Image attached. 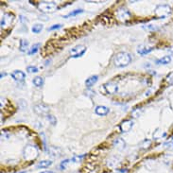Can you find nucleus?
I'll use <instances>...</instances> for the list:
<instances>
[{"label": "nucleus", "mask_w": 173, "mask_h": 173, "mask_svg": "<svg viewBox=\"0 0 173 173\" xmlns=\"http://www.w3.org/2000/svg\"><path fill=\"white\" fill-rule=\"evenodd\" d=\"M104 88L106 90L107 93L109 94H115L118 91V87L116 86V84L113 83H108L104 85Z\"/></svg>", "instance_id": "6e6552de"}, {"label": "nucleus", "mask_w": 173, "mask_h": 173, "mask_svg": "<svg viewBox=\"0 0 173 173\" xmlns=\"http://www.w3.org/2000/svg\"><path fill=\"white\" fill-rule=\"evenodd\" d=\"M32 83H33L34 85L36 86V87H42L45 83V80L43 79L42 77H36V78H34Z\"/></svg>", "instance_id": "4468645a"}, {"label": "nucleus", "mask_w": 173, "mask_h": 173, "mask_svg": "<svg viewBox=\"0 0 173 173\" xmlns=\"http://www.w3.org/2000/svg\"><path fill=\"white\" fill-rule=\"evenodd\" d=\"M153 48H140V47H138V53H140L141 55H145L147 53H150L151 50H152Z\"/></svg>", "instance_id": "6ab92c4d"}, {"label": "nucleus", "mask_w": 173, "mask_h": 173, "mask_svg": "<svg viewBox=\"0 0 173 173\" xmlns=\"http://www.w3.org/2000/svg\"><path fill=\"white\" fill-rule=\"evenodd\" d=\"M85 51H86V47L83 45H80V46L73 47L70 50V54H72L74 58H78V57L83 56L85 53Z\"/></svg>", "instance_id": "20e7f679"}, {"label": "nucleus", "mask_w": 173, "mask_h": 173, "mask_svg": "<svg viewBox=\"0 0 173 173\" xmlns=\"http://www.w3.org/2000/svg\"><path fill=\"white\" fill-rule=\"evenodd\" d=\"M109 108H107L106 106H98L96 108V114L98 115H106L109 114Z\"/></svg>", "instance_id": "9b49d317"}, {"label": "nucleus", "mask_w": 173, "mask_h": 173, "mask_svg": "<svg viewBox=\"0 0 173 173\" xmlns=\"http://www.w3.org/2000/svg\"><path fill=\"white\" fill-rule=\"evenodd\" d=\"M41 173H55V172L50 171V170H46V171H43V172H41Z\"/></svg>", "instance_id": "a878e982"}, {"label": "nucleus", "mask_w": 173, "mask_h": 173, "mask_svg": "<svg viewBox=\"0 0 173 173\" xmlns=\"http://www.w3.org/2000/svg\"><path fill=\"white\" fill-rule=\"evenodd\" d=\"M43 25L42 24H36V25H34L31 30H32V32L33 33H40L42 31V29H43Z\"/></svg>", "instance_id": "dca6fc26"}, {"label": "nucleus", "mask_w": 173, "mask_h": 173, "mask_svg": "<svg viewBox=\"0 0 173 173\" xmlns=\"http://www.w3.org/2000/svg\"><path fill=\"white\" fill-rule=\"evenodd\" d=\"M167 83L170 85H173V72H171L170 74H168L167 77Z\"/></svg>", "instance_id": "4be33fe9"}, {"label": "nucleus", "mask_w": 173, "mask_h": 173, "mask_svg": "<svg viewBox=\"0 0 173 173\" xmlns=\"http://www.w3.org/2000/svg\"><path fill=\"white\" fill-rule=\"evenodd\" d=\"M28 47V41L27 40H21L20 41V50L22 52H26V50Z\"/></svg>", "instance_id": "2eb2a0df"}, {"label": "nucleus", "mask_w": 173, "mask_h": 173, "mask_svg": "<svg viewBox=\"0 0 173 173\" xmlns=\"http://www.w3.org/2000/svg\"><path fill=\"white\" fill-rule=\"evenodd\" d=\"M61 27H62V25H61V24L53 25L52 27H50V28H49V30H53V29H58V28H60Z\"/></svg>", "instance_id": "393cba45"}, {"label": "nucleus", "mask_w": 173, "mask_h": 173, "mask_svg": "<svg viewBox=\"0 0 173 173\" xmlns=\"http://www.w3.org/2000/svg\"><path fill=\"white\" fill-rule=\"evenodd\" d=\"M14 21V15L11 14H5L2 17L1 20V26L2 27H7Z\"/></svg>", "instance_id": "0eeeda50"}, {"label": "nucleus", "mask_w": 173, "mask_h": 173, "mask_svg": "<svg viewBox=\"0 0 173 173\" xmlns=\"http://www.w3.org/2000/svg\"><path fill=\"white\" fill-rule=\"evenodd\" d=\"M98 77L97 75L91 76L85 80V85L87 86V87H92V86L98 81Z\"/></svg>", "instance_id": "f8f14e48"}, {"label": "nucleus", "mask_w": 173, "mask_h": 173, "mask_svg": "<svg viewBox=\"0 0 173 173\" xmlns=\"http://www.w3.org/2000/svg\"><path fill=\"white\" fill-rule=\"evenodd\" d=\"M81 12H83V11H81V10H76V11H74L70 12V14H68L67 15H65V16H64V18H67V17H70V16H75V15H77V14H81Z\"/></svg>", "instance_id": "412c9836"}, {"label": "nucleus", "mask_w": 173, "mask_h": 173, "mask_svg": "<svg viewBox=\"0 0 173 173\" xmlns=\"http://www.w3.org/2000/svg\"><path fill=\"white\" fill-rule=\"evenodd\" d=\"M27 71H28L29 73H37L38 68L36 66H28L27 68Z\"/></svg>", "instance_id": "5701e85b"}, {"label": "nucleus", "mask_w": 173, "mask_h": 173, "mask_svg": "<svg viewBox=\"0 0 173 173\" xmlns=\"http://www.w3.org/2000/svg\"><path fill=\"white\" fill-rule=\"evenodd\" d=\"M141 112H142V110L140 109H136V110H135L132 112V115H133V117H138V116L140 115V114H141Z\"/></svg>", "instance_id": "b1692460"}, {"label": "nucleus", "mask_w": 173, "mask_h": 173, "mask_svg": "<svg viewBox=\"0 0 173 173\" xmlns=\"http://www.w3.org/2000/svg\"><path fill=\"white\" fill-rule=\"evenodd\" d=\"M171 62L170 56H164V57L160 58L156 61V64H168Z\"/></svg>", "instance_id": "ddd939ff"}, {"label": "nucleus", "mask_w": 173, "mask_h": 173, "mask_svg": "<svg viewBox=\"0 0 173 173\" xmlns=\"http://www.w3.org/2000/svg\"><path fill=\"white\" fill-rule=\"evenodd\" d=\"M39 9L42 11H45V12H47V11H54L56 9H57V6H56V4L54 2H42L38 5Z\"/></svg>", "instance_id": "7ed1b4c3"}, {"label": "nucleus", "mask_w": 173, "mask_h": 173, "mask_svg": "<svg viewBox=\"0 0 173 173\" xmlns=\"http://www.w3.org/2000/svg\"><path fill=\"white\" fill-rule=\"evenodd\" d=\"M51 164H52V162H51V161H47V160H45V161H41L40 163H39L37 165V167H41V168L48 167L49 166H51Z\"/></svg>", "instance_id": "f3484780"}, {"label": "nucleus", "mask_w": 173, "mask_h": 173, "mask_svg": "<svg viewBox=\"0 0 173 173\" xmlns=\"http://www.w3.org/2000/svg\"><path fill=\"white\" fill-rule=\"evenodd\" d=\"M39 48H40V44H35L31 46V48L29 49L28 51V55H32V54H35L36 52L39 51Z\"/></svg>", "instance_id": "a211bd4d"}, {"label": "nucleus", "mask_w": 173, "mask_h": 173, "mask_svg": "<svg viewBox=\"0 0 173 173\" xmlns=\"http://www.w3.org/2000/svg\"><path fill=\"white\" fill-rule=\"evenodd\" d=\"M34 111H35L38 115H46L47 113H48L49 109L46 104L41 103V104H38L34 107Z\"/></svg>", "instance_id": "423d86ee"}, {"label": "nucleus", "mask_w": 173, "mask_h": 173, "mask_svg": "<svg viewBox=\"0 0 173 173\" xmlns=\"http://www.w3.org/2000/svg\"><path fill=\"white\" fill-rule=\"evenodd\" d=\"M46 119L49 121V122L52 124V125H55L56 122H57V120H56L55 116L51 115H46Z\"/></svg>", "instance_id": "aec40b11"}, {"label": "nucleus", "mask_w": 173, "mask_h": 173, "mask_svg": "<svg viewBox=\"0 0 173 173\" xmlns=\"http://www.w3.org/2000/svg\"><path fill=\"white\" fill-rule=\"evenodd\" d=\"M11 76L12 77V79L16 81H18V83H22L26 79V74L23 71H20V70H15L14 72L11 73Z\"/></svg>", "instance_id": "39448f33"}, {"label": "nucleus", "mask_w": 173, "mask_h": 173, "mask_svg": "<svg viewBox=\"0 0 173 173\" xmlns=\"http://www.w3.org/2000/svg\"><path fill=\"white\" fill-rule=\"evenodd\" d=\"M117 17L121 21H127L131 17V14L127 10H119L117 11Z\"/></svg>", "instance_id": "9d476101"}, {"label": "nucleus", "mask_w": 173, "mask_h": 173, "mask_svg": "<svg viewBox=\"0 0 173 173\" xmlns=\"http://www.w3.org/2000/svg\"><path fill=\"white\" fill-rule=\"evenodd\" d=\"M132 126H133V122L132 120H126L120 124V130L122 132H129L130 130L132 128Z\"/></svg>", "instance_id": "1a4fd4ad"}, {"label": "nucleus", "mask_w": 173, "mask_h": 173, "mask_svg": "<svg viewBox=\"0 0 173 173\" xmlns=\"http://www.w3.org/2000/svg\"><path fill=\"white\" fill-rule=\"evenodd\" d=\"M171 11V8L169 5H159L156 10H155V14L160 17H166L167 14H169Z\"/></svg>", "instance_id": "f03ea898"}, {"label": "nucleus", "mask_w": 173, "mask_h": 173, "mask_svg": "<svg viewBox=\"0 0 173 173\" xmlns=\"http://www.w3.org/2000/svg\"><path fill=\"white\" fill-rule=\"evenodd\" d=\"M131 61L132 57L130 56V54L126 52H119L115 57V64L117 67H124L127 66L131 63Z\"/></svg>", "instance_id": "f257e3e1"}]
</instances>
